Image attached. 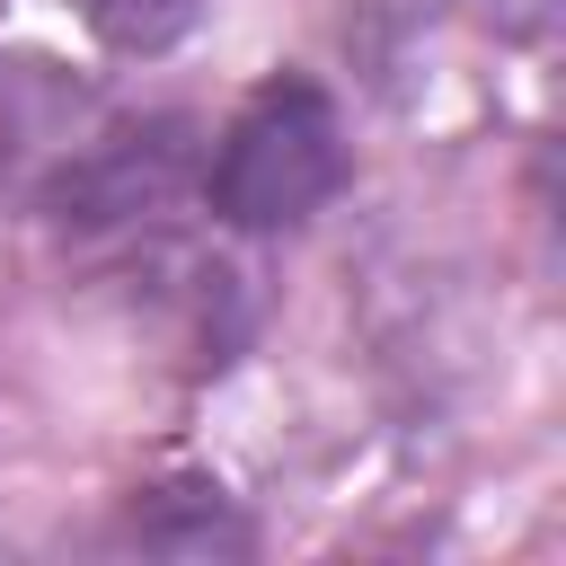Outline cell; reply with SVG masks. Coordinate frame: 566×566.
<instances>
[{
  "label": "cell",
  "instance_id": "obj_1",
  "mask_svg": "<svg viewBox=\"0 0 566 566\" xmlns=\"http://www.w3.org/2000/svg\"><path fill=\"white\" fill-rule=\"evenodd\" d=\"M336 186H345V115L301 71H274L203 159V203L230 230H301Z\"/></svg>",
  "mask_w": 566,
  "mask_h": 566
},
{
  "label": "cell",
  "instance_id": "obj_2",
  "mask_svg": "<svg viewBox=\"0 0 566 566\" xmlns=\"http://www.w3.org/2000/svg\"><path fill=\"white\" fill-rule=\"evenodd\" d=\"M186 159H195L186 150V124L177 115H150V124H124L106 142H71V159L53 168L44 203H53V221H80V230L133 221V212H159L186 186Z\"/></svg>",
  "mask_w": 566,
  "mask_h": 566
},
{
  "label": "cell",
  "instance_id": "obj_3",
  "mask_svg": "<svg viewBox=\"0 0 566 566\" xmlns=\"http://www.w3.org/2000/svg\"><path fill=\"white\" fill-rule=\"evenodd\" d=\"M88 115V88L44 53H0V168L27 150H71Z\"/></svg>",
  "mask_w": 566,
  "mask_h": 566
},
{
  "label": "cell",
  "instance_id": "obj_4",
  "mask_svg": "<svg viewBox=\"0 0 566 566\" xmlns=\"http://www.w3.org/2000/svg\"><path fill=\"white\" fill-rule=\"evenodd\" d=\"M71 9H80V27H88L97 44H115V53H159V44H177V35L195 27L203 0H71Z\"/></svg>",
  "mask_w": 566,
  "mask_h": 566
},
{
  "label": "cell",
  "instance_id": "obj_5",
  "mask_svg": "<svg viewBox=\"0 0 566 566\" xmlns=\"http://www.w3.org/2000/svg\"><path fill=\"white\" fill-rule=\"evenodd\" d=\"M460 18L486 27V35H504V44H539L557 27V0H460Z\"/></svg>",
  "mask_w": 566,
  "mask_h": 566
}]
</instances>
